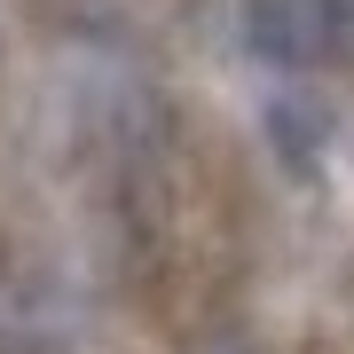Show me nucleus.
Returning a JSON list of instances; mask_svg holds the SVG:
<instances>
[{
    "label": "nucleus",
    "mask_w": 354,
    "mask_h": 354,
    "mask_svg": "<svg viewBox=\"0 0 354 354\" xmlns=\"http://www.w3.org/2000/svg\"><path fill=\"white\" fill-rule=\"evenodd\" d=\"M244 39L268 64H323L354 48V0H244Z\"/></svg>",
    "instance_id": "nucleus-1"
},
{
    "label": "nucleus",
    "mask_w": 354,
    "mask_h": 354,
    "mask_svg": "<svg viewBox=\"0 0 354 354\" xmlns=\"http://www.w3.org/2000/svg\"><path fill=\"white\" fill-rule=\"evenodd\" d=\"M268 134L283 142V158H291V165H315L323 134H330V111H323L315 95H283L276 111H268Z\"/></svg>",
    "instance_id": "nucleus-2"
},
{
    "label": "nucleus",
    "mask_w": 354,
    "mask_h": 354,
    "mask_svg": "<svg viewBox=\"0 0 354 354\" xmlns=\"http://www.w3.org/2000/svg\"><path fill=\"white\" fill-rule=\"evenodd\" d=\"M221 354H236V346H221Z\"/></svg>",
    "instance_id": "nucleus-3"
}]
</instances>
